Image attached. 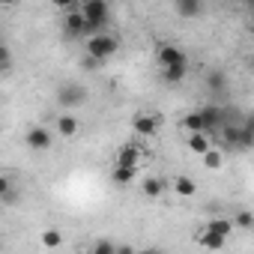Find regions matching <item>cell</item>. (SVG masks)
<instances>
[{"label": "cell", "mask_w": 254, "mask_h": 254, "mask_svg": "<svg viewBox=\"0 0 254 254\" xmlns=\"http://www.w3.org/2000/svg\"><path fill=\"white\" fill-rule=\"evenodd\" d=\"M9 69H12V54H9V48L3 42H0V75L9 72Z\"/></svg>", "instance_id": "cell-25"}, {"label": "cell", "mask_w": 254, "mask_h": 254, "mask_svg": "<svg viewBox=\"0 0 254 254\" xmlns=\"http://www.w3.org/2000/svg\"><path fill=\"white\" fill-rule=\"evenodd\" d=\"M206 230H212V233H218L221 239H230V230H233V221H230L227 215H218V218H212V221L206 224Z\"/></svg>", "instance_id": "cell-15"}, {"label": "cell", "mask_w": 254, "mask_h": 254, "mask_svg": "<svg viewBox=\"0 0 254 254\" xmlns=\"http://www.w3.org/2000/svg\"><path fill=\"white\" fill-rule=\"evenodd\" d=\"M117 168H129V171H138L141 168V150H138V144H123L120 147Z\"/></svg>", "instance_id": "cell-8"}, {"label": "cell", "mask_w": 254, "mask_h": 254, "mask_svg": "<svg viewBox=\"0 0 254 254\" xmlns=\"http://www.w3.org/2000/svg\"><path fill=\"white\" fill-rule=\"evenodd\" d=\"M200 114V120H203V132L209 135L212 129H221V126L227 123V111L224 108H218V105H206L203 111H197Z\"/></svg>", "instance_id": "cell-7"}, {"label": "cell", "mask_w": 254, "mask_h": 254, "mask_svg": "<svg viewBox=\"0 0 254 254\" xmlns=\"http://www.w3.org/2000/svg\"><path fill=\"white\" fill-rule=\"evenodd\" d=\"M78 129H81V126H78V117H75V114H60V117H57V132H60L63 138H75Z\"/></svg>", "instance_id": "cell-10"}, {"label": "cell", "mask_w": 254, "mask_h": 254, "mask_svg": "<svg viewBox=\"0 0 254 254\" xmlns=\"http://www.w3.org/2000/svg\"><path fill=\"white\" fill-rule=\"evenodd\" d=\"M9 189H12V180H9V177H0V197H3Z\"/></svg>", "instance_id": "cell-26"}, {"label": "cell", "mask_w": 254, "mask_h": 254, "mask_svg": "<svg viewBox=\"0 0 254 254\" xmlns=\"http://www.w3.org/2000/svg\"><path fill=\"white\" fill-rule=\"evenodd\" d=\"M0 212H3V209H0Z\"/></svg>", "instance_id": "cell-30"}, {"label": "cell", "mask_w": 254, "mask_h": 254, "mask_svg": "<svg viewBox=\"0 0 254 254\" xmlns=\"http://www.w3.org/2000/svg\"><path fill=\"white\" fill-rule=\"evenodd\" d=\"M156 60H159V66H162V69H168V66H180V63H189L186 51H183V48H177V45H171V42H165V45H159V48H156Z\"/></svg>", "instance_id": "cell-5"}, {"label": "cell", "mask_w": 254, "mask_h": 254, "mask_svg": "<svg viewBox=\"0 0 254 254\" xmlns=\"http://www.w3.org/2000/svg\"><path fill=\"white\" fill-rule=\"evenodd\" d=\"M180 123H183V129H189V135H194V132H203V120H200V114H197V111L186 114Z\"/></svg>", "instance_id": "cell-21"}, {"label": "cell", "mask_w": 254, "mask_h": 254, "mask_svg": "<svg viewBox=\"0 0 254 254\" xmlns=\"http://www.w3.org/2000/svg\"><path fill=\"white\" fill-rule=\"evenodd\" d=\"M78 15L84 18V39L105 33V24L111 21V6L105 0H84L78 3Z\"/></svg>", "instance_id": "cell-1"}, {"label": "cell", "mask_w": 254, "mask_h": 254, "mask_svg": "<svg viewBox=\"0 0 254 254\" xmlns=\"http://www.w3.org/2000/svg\"><path fill=\"white\" fill-rule=\"evenodd\" d=\"M200 159H203V168H206V171H221V165H224V156H221V150H215V147H209Z\"/></svg>", "instance_id": "cell-18"}, {"label": "cell", "mask_w": 254, "mask_h": 254, "mask_svg": "<svg viewBox=\"0 0 254 254\" xmlns=\"http://www.w3.org/2000/svg\"><path fill=\"white\" fill-rule=\"evenodd\" d=\"M60 24H63V36L66 39H84V18L78 15V9L66 12Z\"/></svg>", "instance_id": "cell-9"}, {"label": "cell", "mask_w": 254, "mask_h": 254, "mask_svg": "<svg viewBox=\"0 0 254 254\" xmlns=\"http://www.w3.org/2000/svg\"><path fill=\"white\" fill-rule=\"evenodd\" d=\"M197 242H200L203 248H209V251H221L227 239H221L218 233H212V230H206V227H203V230L197 233Z\"/></svg>", "instance_id": "cell-13"}, {"label": "cell", "mask_w": 254, "mask_h": 254, "mask_svg": "<svg viewBox=\"0 0 254 254\" xmlns=\"http://www.w3.org/2000/svg\"><path fill=\"white\" fill-rule=\"evenodd\" d=\"M114 254H135V248L123 242V245H114Z\"/></svg>", "instance_id": "cell-27"}, {"label": "cell", "mask_w": 254, "mask_h": 254, "mask_svg": "<svg viewBox=\"0 0 254 254\" xmlns=\"http://www.w3.org/2000/svg\"><path fill=\"white\" fill-rule=\"evenodd\" d=\"M114 245H117L114 239H96L87 254H114Z\"/></svg>", "instance_id": "cell-24"}, {"label": "cell", "mask_w": 254, "mask_h": 254, "mask_svg": "<svg viewBox=\"0 0 254 254\" xmlns=\"http://www.w3.org/2000/svg\"><path fill=\"white\" fill-rule=\"evenodd\" d=\"M57 102L60 108H75V105H84L87 102V90L81 84H63L57 90Z\"/></svg>", "instance_id": "cell-6"}, {"label": "cell", "mask_w": 254, "mask_h": 254, "mask_svg": "<svg viewBox=\"0 0 254 254\" xmlns=\"http://www.w3.org/2000/svg\"><path fill=\"white\" fill-rule=\"evenodd\" d=\"M132 129H135L138 138H153L162 129V117H156V114H135Z\"/></svg>", "instance_id": "cell-4"}, {"label": "cell", "mask_w": 254, "mask_h": 254, "mask_svg": "<svg viewBox=\"0 0 254 254\" xmlns=\"http://www.w3.org/2000/svg\"><path fill=\"white\" fill-rule=\"evenodd\" d=\"M39 245H42V248H60V245H63V230H57V227L42 230V233H39Z\"/></svg>", "instance_id": "cell-16"}, {"label": "cell", "mask_w": 254, "mask_h": 254, "mask_svg": "<svg viewBox=\"0 0 254 254\" xmlns=\"http://www.w3.org/2000/svg\"><path fill=\"white\" fill-rule=\"evenodd\" d=\"M0 251H3V242H0Z\"/></svg>", "instance_id": "cell-29"}, {"label": "cell", "mask_w": 254, "mask_h": 254, "mask_svg": "<svg viewBox=\"0 0 254 254\" xmlns=\"http://www.w3.org/2000/svg\"><path fill=\"white\" fill-rule=\"evenodd\" d=\"M24 144L30 150H36V153H45V150L54 147V135L45 129V126H33V129H27V135H24Z\"/></svg>", "instance_id": "cell-3"}, {"label": "cell", "mask_w": 254, "mask_h": 254, "mask_svg": "<svg viewBox=\"0 0 254 254\" xmlns=\"http://www.w3.org/2000/svg\"><path fill=\"white\" fill-rule=\"evenodd\" d=\"M174 9H177V15H180V18H194V15H200V9H203V6L197 3V0H180Z\"/></svg>", "instance_id": "cell-17"}, {"label": "cell", "mask_w": 254, "mask_h": 254, "mask_svg": "<svg viewBox=\"0 0 254 254\" xmlns=\"http://www.w3.org/2000/svg\"><path fill=\"white\" fill-rule=\"evenodd\" d=\"M186 75H189V63H180V66H168V69H162V81H165V84H183Z\"/></svg>", "instance_id": "cell-12"}, {"label": "cell", "mask_w": 254, "mask_h": 254, "mask_svg": "<svg viewBox=\"0 0 254 254\" xmlns=\"http://www.w3.org/2000/svg\"><path fill=\"white\" fill-rule=\"evenodd\" d=\"M224 72H206V87L212 90V93H221L224 90Z\"/></svg>", "instance_id": "cell-23"}, {"label": "cell", "mask_w": 254, "mask_h": 254, "mask_svg": "<svg viewBox=\"0 0 254 254\" xmlns=\"http://www.w3.org/2000/svg\"><path fill=\"white\" fill-rule=\"evenodd\" d=\"M135 254H162L159 248H144V251H135Z\"/></svg>", "instance_id": "cell-28"}, {"label": "cell", "mask_w": 254, "mask_h": 254, "mask_svg": "<svg viewBox=\"0 0 254 254\" xmlns=\"http://www.w3.org/2000/svg\"><path fill=\"white\" fill-rule=\"evenodd\" d=\"M174 191H177L180 197H191V194L197 191V183H194L191 177H177V180H174Z\"/></svg>", "instance_id": "cell-19"}, {"label": "cell", "mask_w": 254, "mask_h": 254, "mask_svg": "<svg viewBox=\"0 0 254 254\" xmlns=\"http://www.w3.org/2000/svg\"><path fill=\"white\" fill-rule=\"evenodd\" d=\"M230 221H233L236 227H242V230H251V227H254V215H251L248 209H239L236 215H230Z\"/></svg>", "instance_id": "cell-22"}, {"label": "cell", "mask_w": 254, "mask_h": 254, "mask_svg": "<svg viewBox=\"0 0 254 254\" xmlns=\"http://www.w3.org/2000/svg\"><path fill=\"white\" fill-rule=\"evenodd\" d=\"M135 177H138V171H129V168H114L111 171L114 186H129V183H135Z\"/></svg>", "instance_id": "cell-20"}, {"label": "cell", "mask_w": 254, "mask_h": 254, "mask_svg": "<svg viewBox=\"0 0 254 254\" xmlns=\"http://www.w3.org/2000/svg\"><path fill=\"white\" fill-rule=\"evenodd\" d=\"M141 191H144L147 197H162V194L168 191V183H165L162 177H147L144 186H141Z\"/></svg>", "instance_id": "cell-11"}, {"label": "cell", "mask_w": 254, "mask_h": 254, "mask_svg": "<svg viewBox=\"0 0 254 254\" xmlns=\"http://www.w3.org/2000/svg\"><path fill=\"white\" fill-rule=\"evenodd\" d=\"M209 147H212V141H209V135H206V132H194V135H189V150H191V153L203 156Z\"/></svg>", "instance_id": "cell-14"}, {"label": "cell", "mask_w": 254, "mask_h": 254, "mask_svg": "<svg viewBox=\"0 0 254 254\" xmlns=\"http://www.w3.org/2000/svg\"><path fill=\"white\" fill-rule=\"evenodd\" d=\"M117 48H120V39L111 36V33H99V36H90V39H87V57L96 60L99 66H102L105 60H111V57L117 54Z\"/></svg>", "instance_id": "cell-2"}]
</instances>
